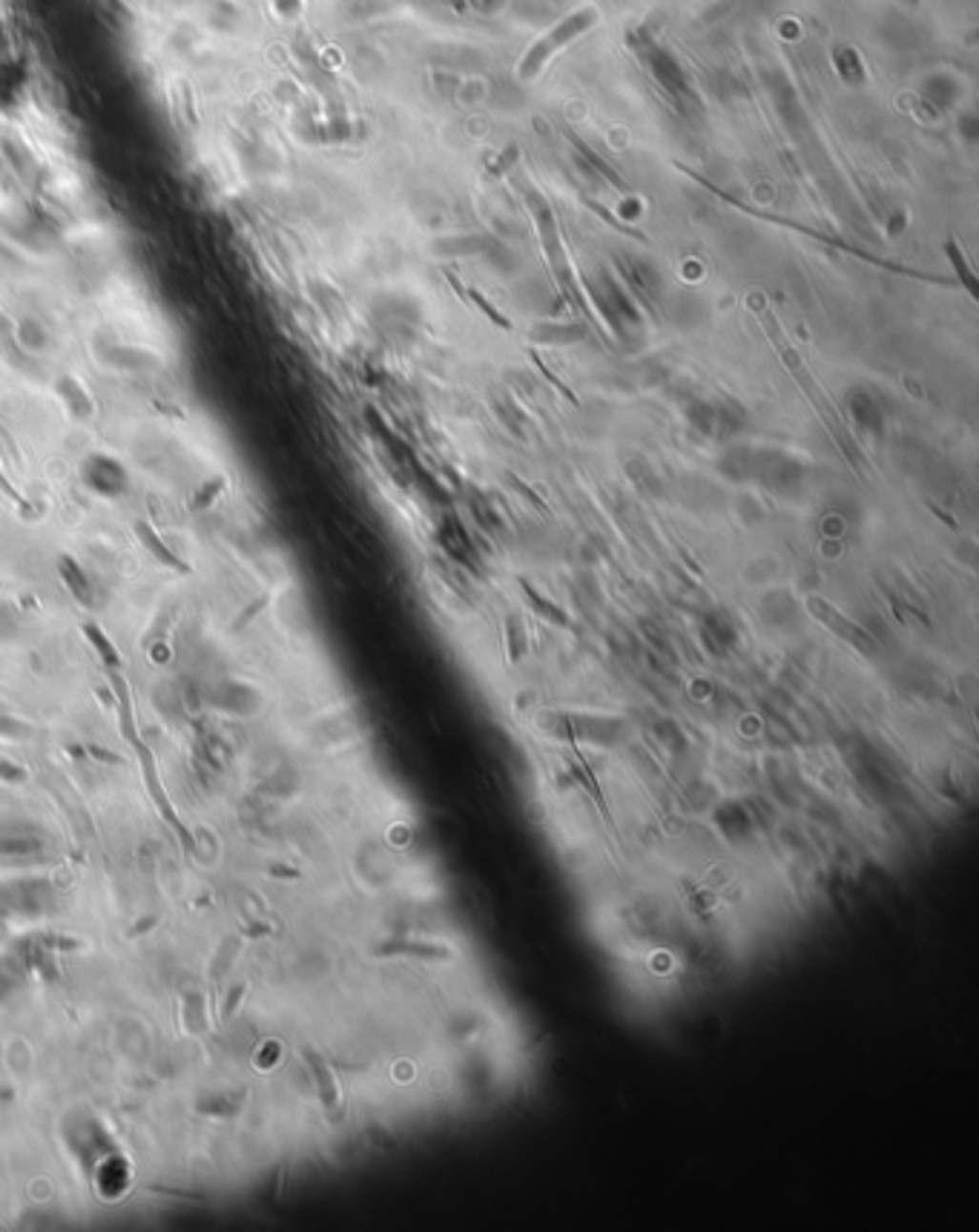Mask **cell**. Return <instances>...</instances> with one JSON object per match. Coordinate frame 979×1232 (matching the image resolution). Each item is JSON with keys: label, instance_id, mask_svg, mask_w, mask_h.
<instances>
[{"label": "cell", "instance_id": "cell-1", "mask_svg": "<svg viewBox=\"0 0 979 1232\" xmlns=\"http://www.w3.org/2000/svg\"><path fill=\"white\" fill-rule=\"evenodd\" d=\"M595 21H598V10L595 7H589V10H581V12H575V15H569L566 21H561L558 27H552L546 35H540L535 44H532V50L523 55V61L518 64V75L520 78H535L543 67H546V61L552 58V55H558L561 50H566L575 38H581L583 32H589L592 27H595Z\"/></svg>", "mask_w": 979, "mask_h": 1232}, {"label": "cell", "instance_id": "cell-2", "mask_svg": "<svg viewBox=\"0 0 979 1232\" xmlns=\"http://www.w3.org/2000/svg\"><path fill=\"white\" fill-rule=\"evenodd\" d=\"M445 277H448V282L454 285V291H457L459 297L471 299V302H474V305H477V308H479V311H482V314H485L488 319H492V322H495L498 328H503V331H509V328H512V322H509V319H506V317H503V314H500V311H498V308H495L492 302H488V299H485V297H482L479 291H474V288H462V285H459V279H457L454 274H445Z\"/></svg>", "mask_w": 979, "mask_h": 1232}, {"label": "cell", "instance_id": "cell-3", "mask_svg": "<svg viewBox=\"0 0 979 1232\" xmlns=\"http://www.w3.org/2000/svg\"><path fill=\"white\" fill-rule=\"evenodd\" d=\"M948 257H950V262H953V268L959 271V277H962V282L970 288V294H976V282H973V274L968 271V265H965V259H962V254H959V248L953 241H948Z\"/></svg>", "mask_w": 979, "mask_h": 1232}]
</instances>
